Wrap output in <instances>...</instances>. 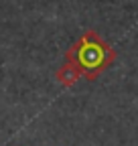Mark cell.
Masks as SVG:
<instances>
[{"instance_id":"1","label":"cell","mask_w":138,"mask_h":146,"mask_svg":"<svg viewBox=\"0 0 138 146\" xmlns=\"http://www.w3.org/2000/svg\"><path fill=\"white\" fill-rule=\"evenodd\" d=\"M65 59L73 61L88 81H96L116 61V51L96 31H85L65 51Z\"/></svg>"},{"instance_id":"2","label":"cell","mask_w":138,"mask_h":146,"mask_svg":"<svg viewBox=\"0 0 138 146\" xmlns=\"http://www.w3.org/2000/svg\"><path fill=\"white\" fill-rule=\"evenodd\" d=\"M79 77H83L81 69H79L73 61H69V59H65V63L55 71V79H57V83L63 85V87H71L73 83H77Z\"/></svg>"}]
</instances>
